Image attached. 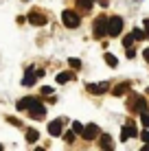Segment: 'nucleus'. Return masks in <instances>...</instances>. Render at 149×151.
<instances>
[{
    "instance_id": "f257e3e1",
    "label": "nucleus",
    "mask_w": 149,
    "mask_h": 151,
    "mask_svg": "<svg viewBox=\"0 0 149 151\" xmlns=\"http://www.w3.org/2000/svg\"><path fill=\"white\" fill-rule=\"evenodd\" d=\"M44 103L40 101L37 96H24L18 101V110L20 112H31V110H37V107H42Z\"/></svg>"
},
{
    "instance_id": "f03ea898",
    "label": "nucleus",
    "mask_w": 149,
    "mask_h": 151,
    "mask_svg": "<svg viewBox=\"0 0 149 151\" xmlns=\"http://www.w3.org/2000/svg\"><path fill=\"white\" fill-rule=\"evenodd\" d=\"M121 31H123V18H119V15L107 18V35H110V37L121 35Z\"/></svg>"
},
{
    "instance_id": "7ed1b4c3",
    "label": "nucleus",
    "mask_w": 149,
    "mask_h": 151,
    "mask_svg": "<svg viewBox=\"0 0 149 151\" xmlns=\"http://www.w3.org/2000/svg\"><path fill=\"white\" fill-rule=\"evenodd\" d=\"M61 20H64V27H68V29H77V27L81 24L79 13L73 11V9H66V11L61 13Z\"/></svg>"
},
{
    "instance_id": "20e7f679",
    "label": "nucleus",
    "mask_w": 149,
    "mask_h": 151,
    "mask_svg": "<svg viewBox=\"0 0 149 151\" xmlns=\"http://www.w3.org/2000/svg\"><path fill=\"white\" fill-rule=\"evenodd\" d=\"M92 31H94V37H107V18L105 15H99L94 20Z\"/></svg>"
},
{
    "instance_id": "39448f33",
    "label": "nucleus",
    "mask_w": 149,
    "mask_h": 151,
    "mask_svg": "<svg viewBox=\"0 0 149 151\" xmlns=\"http://www.w3.org/2000/svg\"><path fill=\"white\" fill-rule=\"evenodd\" d=\"M127 107H130L132 112H143V110L147 107V103H145V96L132 94V96H130V103H127Z\"/></svg>"
},
{
    "instance_id": "423d86ee",
    "label": "nucleus",
    "mask_w": 149,
    "mask_h": 151,
    "mask_svg": "<svg viewBox=\"0 0 149 151\" xmlns=\"http://www.w3.org/2000/svg\"><path fill=\"white\" fill-rule=\"evenodd\" d=\"M136 134H138L136 125H134V123L130 121L127 125H123V132H121V142H127V140H130V138H134Z\"/></svg>"
},
{
    "instance_id": "0eeeda50",
    "label": "nucleus",
    "mask_w": 149,
    "mask_h": 151,
    "mask_svg": "<svg viewBox=\"0 0 149 151\" xmlns=\"http://www.w3.org/2000/svg\"><path fill=\"white\" fill-rule=\"evenodd\" d=\"M27 20L31 24H35V27H44V24H46V15L42 11H37V9H33V11L27 15Z\"/></svg>"
},
{
    "instance_id": "6e6552de",
    "label": "nucleus",
    "mask_w": 149,
    "mask_h": 151,
    "mask_svg": "<svg viewBox=\"0 0 149 151\" xmlns=\"http://www.w3.org/2000/svg\"><path fill=\"white\" fill-rule=\"evenodd\" d=\"M110 90V83H88V92L90 94H105Z\"/></svg>"
},
{
    "instance_id": "1a4fd4ad",
    "label": "nucleus",
    "mask_w": 149,
    "mask_h": 151,
    "mask_svg": "<svg viewBox=\"0 0 149 151\" xmlns=\"http://www.w3.org/2000/svg\"><path fill=\"white\" fill-rule=\"evenodd\" d=\"M81 136H83V140H94L96 136H99V127H96L94 123H92V125H86L83 132H81Z\"/></svg>"
},
{
    "instance_id": "9d476101",
    "label": "nucleus",
    "mask_w": 149,
    "mask_h": 151,
    "mask_svg": "<svg viewBox=\"0 0 149 151\" xmlns=\"http://www.w3.org/2000/svg\"><path fill=\"white\" fill-rule=\"evenodd\" d=\"M37 77H40V72H35L33 68H29L27 72H24V77H22V86H33Z\"/></svg>"
},
{
    "instance_id": "9b49d317",
    "label": "nucleus",
    "mask_w": 149,
    "mask_h": 151,
    "mask_svg": "<svg viewBox=\"0 0 149 151\" xmlns=\"http://www.w3.org/2000/svg\"><path fill=\"white\" fill-rule=\"evenodd\" d=\"M61 132H64L61 121H50L48 123V134H50V136H61Z\"/></svg>"
},
{
    "instance_id": "f8f14e48",
    "label": "nucleus",
    "mask_w": 149,
    "mask_h": 151,
    "mask_svg": "<svg viewBox=\"0 0 149 151\" xmlns=\"http://www.w3.org/2000/svg\"><path fill=\"white\" fill-rule=\"evenodd\" d=\"M127 90H130V81H123V83H119V86L112 90V94H114V96H123Z\"/></svg>"
},
{
    "instance_id": "ddd939ff",
    "label": "nucleus",
    "mask_w": 149,
    "mask_h": 151,
    "mask_svg": "<svg viewBox=\"0 0 149 151\" xmlns=\"http://www.w3.org/2000/svg\"><path fill=\"white\" fill-rule=\"evenodd\" d=\"M31 118H44L46 116V107L42 105V107H37V110H31V112H27Z\"/></svg>"
},
{
    "instance_id": "4468645a",
    "label": "nucleus",
    "mask_w": 149,
    "mask_h": 151,
    "mask_svg": "<svg viewBox=\"0 0 149 151\" xmlns=\"http://www.w3.org/2000/svg\"><path fill=\"white\" fill-rule=\"evenodd\" d=\"M73 77H75V72H59L57 83H68V81H73Z\"/></svg>"
},
{
    "instance_id": "2eb2a0df",
    "label": "nucleus",
    "mask_w": 149,
    "mask_h": 151,
    "mask_svg": "<svg viewBox=\"0 0 149 151\" xmlns=\"http://www.w3.org/2000/svg\"><path fill=\"white\" fill-rule=\"evenodd\" d=\"M112 147H114L112 138L107 136V134H103V136H101V149H112Z\"/></svg>"
},
{
    "instance_id": "dca6fc26",
    "label": "nucleus",
    "mask_w": 149,
    "mask_h": 151,
    "mask_svg": "<svg viewBox=\"0 0 149 151\" xmlns=\"http://www.w3.org/2000/svg\"><path fill=\"white\" fill-rule=\"evenodd\" d=\"M77 7H79L81 11H90L92 9V0H77Z\"/></svg>"
},
{
    "instance_id": "f3484780",
    "label": "nucleus",
    "mask_w": 149,
    "mask_h": 151,
    "mask_svg": "<svg viewBox=\"0 0 149 151\" xmlns=\"http://www.w3.org/2000/svg\"><path fill=\"white\" fill-rule=\"evenodd\" d=\"M37 138H40L37 129H29V132H27V142H35Z\"/></svg>"
},
{
    "instance_id": "a211bd4d",
    "label": "nucleus",
    "mask_w": 149,
    "mask_h": 151,
    "mask_svg": "<svg viewBox=\"0 0 149 151\" xmlns=\"http://www.w3.org/2000/svg\"><path fill=\"white\" fill-rule=\"evenodd\" d=\"M103 57H105V64H107V66H112V68H114V66L119 64V61H116V57L112 55V53H105Z\"/></svg>"
},
{
    "instance_id": "6ab92c4d",
    "label": "nucleus",
    "mask_w": 149,
    "mask_h": 151,
    "mask_svg": "<svg viewBox=\"0 0 149 151\" xmlns=\"http://www.w3.org/2000/svg\"><path fill=\"white\" fill-rule=\"evenodd\" d=\"M68 66H70L73 70H79V68H81V61L75 59V57H70V59H68Z\"/></svg>"
},
{
    "instance_id": "aec40b11",
    "label": "nucleus",
    "mask_w": 149,
    "mask_h": 151,
    "mask_svg": "<svg viewBox=\"0 0 149 151\" xmlns=\"http://www.w3.org/2000/svg\"><path fill=\"white\" fill-rule=\"evenodd\" d=\"M140 121H143L145 127H149V110H143V112H140Z\"/></svg>"
},
{
    "instance_id": "412c9836",
    "label": "nucleus",
    "mask_w": 149,
    "mask_h": 151,
    "mask_svg": "<svg viewBox=\"0 0 149 151\" xmlns=\"http://www.w3.org/2000/svg\"><path fill=\"white\" fill-rule=\"evenodd\" d=\"M132 44H134V33L127 35V37L123 40V46H125V48H132Z\"/></svg>"
},
{
    "instance_id": "4be33fe9",
    "label": "nucleus",
    "mask_w": 149,
    "mask_h": 151,
    "mask_svg": "<svg viewBox=\"0 0 149 151\" xmlns=\"http://www.w3.org/2000/svg\"><path fill=\"white\" fill-rule=\"evenodd\" d=\"M145 37H147V33H145V31L134 29V40H145Z\"/></svg>"
},
{
    "instance_id": "5701e85b",
    "label": "nucleus",
    "mask_w": 149,
    "mask_h": 151,
    "mask_svg": "<svg viewBox=\"0 0 149 151\" xmlns=\"http://www.w3.org/2000/svg\"><path fill=\"white\" fill-rule=\"evenodd\" d=\"M83 127H86V125H81V123H77V121L73 123V132L75 134H81V132H83Z\"/></svg>"
},
{
    "instance_id": "b1692460",
    "label": "nucleus",
    "mask_w": 149,
    "mask_h": 151,
    "mask_svg": "<svg viewBox=\"0 0 149 151\" xmlns=\"http://www.w3.org/2000/svg\"><path fill=\"white\" fill-rule=\"evenodd\" d=\"M64 140H66V142H73V140H75V132H68V134H64Z\"/></svg>"
},
{
    "instance_id": "393cba45",
    "label": "nucleus",
    "mask_w": 149,
    "mask_h": 151,
    "mask_svg": "<svg viewBox=\"0 0 149 151\" xmlns=\"http://www.w3.org/2000/svg\"><path fill=\"white\" fill-rule=\"evenodd\" d=\"M42 94H46V96H48V94H53V88H48V86H44V88H42Z\"/></svg>"
},
{
    "instance_id": "a878e982",
    "label": "nucleus",
    "mask_w": 149,
    "mask_h": 151,
    "mask_svg": "<svg viewBox=\"0 0 149 151\" xmlns=\"http://www.w3.org/2000/svg\"><path fill=\"white\" fill-rule=\"evenodd\" d=\"M143 140H145V142H149V132H147V129H145V132H143V136H140Z\"/></svg>"
},
{
    "instance_id": "bb28decb",
    "label": "nucleus",
    "mask_w": 149,
    "mask_h": 151,
    "mask_svg": "<svg viewBox=\"0 0 149 151\" xmlns=\"http://www.w3.org/2000/svg\"><path fill=\"white\" fill-rule=\"evenodd\" d=\"M143 57H145V61L149 64V48H145V50H143Z\"/></svg>"
},
{
    "instance_id": "cd10ccee",
    "label": "nucleus",
    "mask_w": 149,
    "mask_h": 151,
    "mask_svg": "<svg viewBox=\"0 0 149 151\" xmlns=\"http://www.w3.org/2000/svg\"><path fill=\"white\" fill-rule=\"evenodd\" d=\"M145 33H147V37H149V20H145Z\"/></svg>"
},
{
    "instance_id": "c85d7f7f",
    "label": "nucleus",
    "mask_w": 149,
    "mask_h": 151,
    "mask_svg": "<svg viewBox=\"0 0 149 151\" xmlns=\"http://www.w3.org/2000/svg\"><path fill=\"white\" fill-rule=\"evenodd\" d=\"M0 151H2V145H0Z\"/></svg>"
},
{
    "instance_id": "c756f323",
    "label": "nucleus",
    "mask_w": 149,
    "mask_h": 151,
    "mask_svg": "<svg viewBox=\"0 0 149 151\" xmlns=\"http://www.w3.org/2000/svg\"><path fill=\"white\" fill-rule=\"evenodd\" d=\"M147 94H149V88H147Z\"/></svg>"
},
{
    "instance_id": "7c9ffc66",
    "label": "nucleus",
    "mask_w": 149,
    "mask_h": 151,
    "mask_svg": "<svg viewBox=\"0 0 149 151\" xmlns=\"http://www.w3.org/2000/svg\"><path fill=\"white\" fill-rule=\"evenodd\" d=\"M92 2H94V0H92Z\"/></svg>"
}]
</instances>
